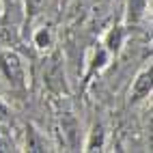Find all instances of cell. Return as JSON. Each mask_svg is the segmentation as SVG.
<instances>
[{"instance_id": "obj_7", "label": "cell", "mask_w": 153, "mask_h": 153, "mask_svg": "<svg viewBox=\"0 0 153 153\" xmlns=\"http://www.w3.org/2000/svg\"><path fill=\"white\" fill-rule=\"evenodd\" d=\"M9 117H11V110H9V106L4 104L2 99H0V123H4V121H9Z\"/></svg>"}, {"instance_id": "obj_8", "label": "cell", "mask_w": 153, "mask_h": 153, "mask_svg": "<svg viewBox=\"0 0 153 153\" xmlns=\"http://www.w3.org/2000/svg\"><path fill=\"white\" fill-rule=\"evenodd\" d=\"M63 2H67V0H63Z\"/></svg>"}, {"instance_id": "obj_4", "label": "cell", "mask_w": 153, "mask_h": 153, "mask_svg": "<svg viewBox=\"0 0 153 153\" xmlns=\"http://www.w3.org/2000/svg\"><path fill=\"white\" fill-rule=\"evenodd\" d=\"M145 9H147V0H127V19L136 24L145 13Z\"/></svg>"}, {"instance_id": "obj_2", "label": "cell", "mask_w": 153, "mask_h": 153, "mask_svg": "<svg viewBox=\"0 0 153 153\" xmlns=\"http://www.w3.org/2000/svg\"><path fill=\"white\" fill-rule=\"evenodd\" d=\"M149 93H151V69H145L134 80V86H131V104L140 101L142 97H147Z\"/></svg>"}, {"instance_id": "obj_5", "label": "cell", "mask_w": 153, "mask_h": 153, "mask_svg": "<svg viewBox=\"0 0 153 153\" xmlns=\"http://www.w3.org/2000/svg\"><path fill=\"white\" fill-rule=\"evenodd\" d=\"M101 140H104V134H101V127L97 125V127L93 129V136H91L88 145H86V151H95V149H99V147H101Z\"/></svg>"}, {"instance_id": "obj_3", "label": "cell", "mask_w": 153, "mask_h": 153, "mask_svg": "<svg viewBox=\"0 0 153 153\" xmlns=\"http://www.w3.org/2000/svg\"><path fill=\"white\" fill-rule=\"evenodd\" d=\"M121 43H123V28H121V26H114V28L108 33L104 45H106L108 52H114V54H117L119 50H121Z\"/></svg>"}, {"instance_id": "obj_1", "label": "cell", "mask_w": 153, "mask_h": 153, "mask_svg": "<svg viewBox=\"0 0 153 153\" xmlns=\"http://www.w3.org/2000/svg\"><path fill=\"white\" fill-rule=\"evenodd\" d=\"M0 69H2L4 78L11 82V86L15 88H24L26 86V69H24V63L15 52L7 50V52L0 54Z\"/></svg>"}, {"instance_id": "obj_6", "label": "cell", "mask_w": 153, "mask_h": 153, "mask_svg": "<svg viewBox=\"0 0 153 153\" xmlns=\"http://www.w3.org/2000/svg\"><path fill=\"white\" fill-rule=\"evenodd\" d=\"M35 43H37L39 48H45V45L50 43V33H48L45 28H41V30H39V35L35 37Z\"/></svg>"}]
</instances>
